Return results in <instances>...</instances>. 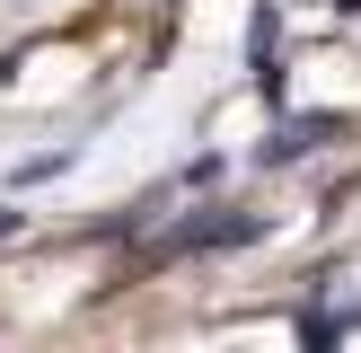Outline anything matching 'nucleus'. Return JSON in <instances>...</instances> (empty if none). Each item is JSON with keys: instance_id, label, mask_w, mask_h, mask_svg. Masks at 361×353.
Returning <instances> with one entry per match:
<instances>
[]
</instances>
